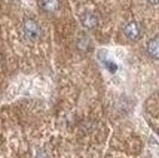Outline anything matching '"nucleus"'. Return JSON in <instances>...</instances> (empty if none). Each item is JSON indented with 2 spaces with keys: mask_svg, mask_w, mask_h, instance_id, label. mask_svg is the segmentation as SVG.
Segmentation results:
<instances>
[{
  "mask_svg": "<svg viewBox=\"0 0 159 158\" xmlns=\"http://www.w3.org/2000/svg\"><path fill=\"white\" fill-rule=\"evenodd\" d=\"M22 31H24V36L25 39L30 42H36L40 39L42 36V28L39 26V22L33 18H25L24 22H22Z\"/></svg>",
  "mask_w": 159,
  "mask_h": 158,
  "instance_id": "nucleus-1",
  "label": "nucleus"
},
{
  "mask_svg": "<svg viewBox=\"0 0 159 158\" xmlns=\"http://www.w3.org/2000/svg\"><path fill=\"white\" fill-rule=\"evenodd\" d=\"M124 33L128 39L131 41H139L141 37V27L137 21H129L126 26L124 27Z\"/></svg>",
  "mask_w": 159,
  "mask_h": 158,
  "instance_id": "nucleus-2",
  "label": "nucleus"
},
{
  "mask_svg": "<svg viewBox=\"0 0 159 158\" xmlns=\"http://www.w3.org/2000/svg\"><path fill=\"white\" fill-rule=\"evenodd\" d=\"M80 24L85 28H88V30L95 28L98 26V15L94 14V12H85L80 17Z\"/></svg>",
  "mask_w": 159,
  "mask_h": 158,
  "instance_id": "nucleus-3",
  "label": "nucleus"
},
{
  "mask_svg": "<svg viewBox=\"0 0 159 158\" xmlns=\"http://www.w3.org/2000/svg\"><path fill=\"white\" fill-rule=\"evenodd\" d=\"M39 5H40L42 11L52 14V12H57L60 9V0H40Z\"/></svg>",
  "mask_w": 159,
  "mask_h": 158,
  "instance_id": "nucleus-4",
  "label": "nucleus"
},
{
  "mask_svg": "<svg viewBox=\"0 0 159 158\" xmlns=\"http://www.w3.org/2000/svg\"><path fill=\"white\" fill-rule=\"evenodd\" d=\"M147 54L150 55L152 58L155 60H159V37H153L150 41L147 42Z\"/></svg>",
  "mask_w": 159,
  "mask_h": 158,
  "instance_id": "nucleus-5",
  "label": "nucleus"
},
{
  "mask_svg": "<svg viewBox=\"0 0 159 158\" xmlns=\"http://www.w3.org/2000/svg\"><path fill=\"white\" fill-rule=\"evenodd\" d=\"M88 37H82V39H79V48L83 49V51H86L88 49Z\"/></svg>",
  "mask_w": 159,
  "mask_h": 158,
  "instance_id": "nucleus-6",
  "label": "nucleus"
},
{
  "mask_svg": "<svg viewBox=\"0 0 159 158\" xmlns=\"http://www.w3.org/2000/svg\"><path fill=\"white\" fill-rule=\"evenodd\" d=\"M106 66L109 67V70H110V72H116V69H118V67H116V64H113L111 61H107V63H106Z\"/></svg>",
  "mask_w": 159,
  "mask_h": 158,
  "instance_id": "nucleus-7",
  "label": "nucleus"
},
{
  "mask_svg": "<svg viewBox=\"0 0 159 158\" xmlns=\"http://www.w3.org/2000/svg\"><path fill=\"white\" fill-rule=\"evenodd\" d=\"M147 2H149L150 5H158L159 3V0H147Z\"/></svg>",
  "mask_w": 159,
  "mask_h": 158,
  "instance_id": "nucleus-8",
  "label": "nucleus"
}]
</instances>
